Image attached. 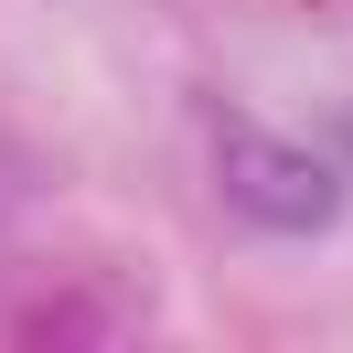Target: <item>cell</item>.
I'll use <instances>...</instances> for the list:
<instances>
[{"label":"cell","instance_id":"6da1fadb","mask_svg":"<svg viewBox=\"0 0 353 353\" xmlns=\"http://www.w3.org/2000/svg\"><path fill=\"white\" fill-rule=\"evenodd\" d=\"M214 193L236 225L257 236H332L343 225V172H332L310 139L268 129V118H225L214 129Z\"/></svg>","mask_w":353,"mask_h":353}]
</instances>
